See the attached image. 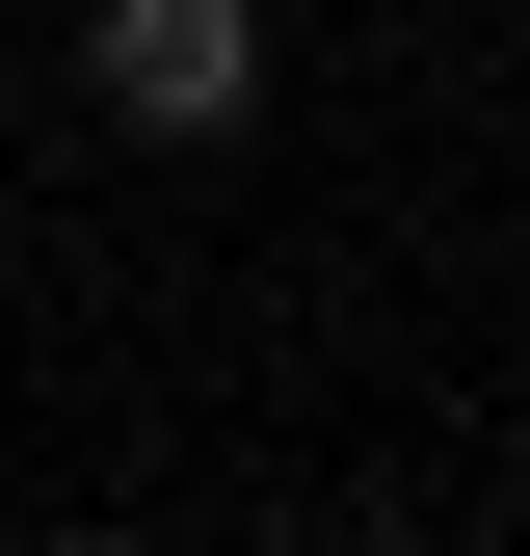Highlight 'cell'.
I'll return each mask as SVG.
<instances>
[{"label":"cell","mask_w":530,"mask_h":556,"mask_svg":"<svg viewBox=\"0 0 530 556\" xmlns=\"http://www.w3.org/2000/svg\"><path fill=\"white\" fill-rule=\"evenodd\" d=\"M80 106L160 132V160H239L265 132V0H80Z\"/></svg>","instance_id":"obj_1"},{"label":"cell","mask_w":530,"mask_h":556,"mask_svg":"<svg viewBox=\"0 0 530 556\" xmlns=\"http://www.w3.org/2000/svg\"><path fill=\"white\" fill-rule=\"evenodd\" d=\"M292 556H425V530H398V504H318V530H292Z\"/></svg>","instance_id":"obj_2"},{"label":"cell","mask_w":530,"mask_h":556,"mask_svg":"<svg viewBox=\"0 0 530 556\" xmlns=\"http://www.w3.org/2000/svg\"><path fill=\"white\" fill-rule=\"evenodd\" d=\"M27 556H160V530H27Z\"/></svg>","instance_id":"obj_3"}]
</instances>
